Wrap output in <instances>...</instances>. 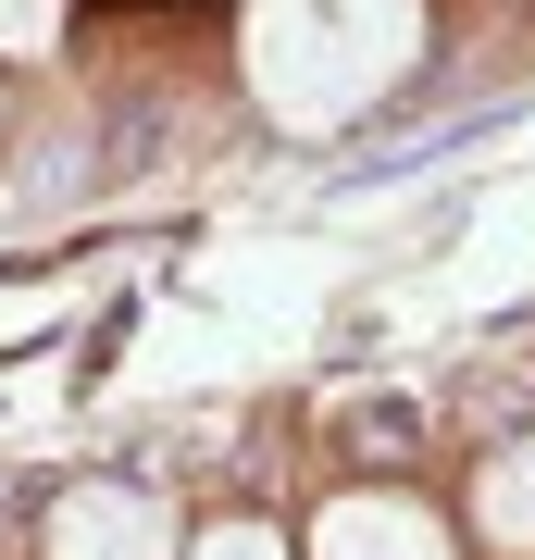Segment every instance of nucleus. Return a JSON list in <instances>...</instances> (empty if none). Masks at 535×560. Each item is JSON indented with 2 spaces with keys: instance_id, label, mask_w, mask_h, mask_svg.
<instances>
[{
  "instance_id": "obj_1",
  "label": "nucleus",
  "mask_w": 535,
  "mask_h": 560,
  "mask_svg": "<svg viewBox=\"0 0 535 560\" xmlns=\"http://www.w3.org/2000/svg\"><path fill=\"white\" fill-rule=\"evenodd\" d=\"M237 62H249V101L275 125L324 138V125L386 113L423 75V0H249Z\"/></svg>"
},
{
  "instance_id": "obj_2",
  "label": "nucleus",
  "mask_w": 535,
  "mask_h": 560,
  "mask_svg": "<svg viewBox=\"0 0 535 560\" xmlns=\"http://www.w3.org/2000/svg\"><path fill=\"white\" fill-rule=\"evenodd\" d=\"M299 560H461V536H449V511L411 499V486H349V499L312 511Z\"/></svg>"
},
{
  "instance_id": "obj_3",
  "label": "nucleus",
  "mask_w": 535,
  "mask_h": 560,
  "mask_svg": "<svg viewBox=\"0 0 535 560\" xmlns=\"http://www.w3.org/2000/svg\"><path fill=\"white\" fill-rule=\"evenodd\" d=\"M50 560H187V536L150 486H75L50 511Z\"/></svg>"
},
{
  "instance_id": "obj_4",
  "label": "nucleus",
  "mask_w": 535,
  "mask_h": 560,
  "mask_svg": "<svg viewBox=\"0 0 535 560\" xmlns=\"http://www.w3.org/2000/svg\"><path fill=\"white\" fill-rule=\"evenodd\" d=\"M461 511H474V548H486V560H535V436L486 448Z\"/></svg>"
},
{
  "instance_id": "obj_5",
  "label": "nucleus",
  "mask_w": 535,
  "mask_h": 560,
  "mask_svg": "<svg viewBox=\"0 0 535 560\" xmlns=\"http://www.w3.org/2000/svg\"><path fill=\"white\" fill-rule=\"evenodd\" d=\"M187 560H299V548H287L261 511H224V523H199V536H187Z\"/></svg>"
},
{
  "instance_id": "obj_6",
  "label": "nucleus",
  "mask_w": 535,
  "mask_h": 560,
  "mask_svg": "<svg viewBox=\"0 0 535 560\" xmlns=\"http://www.w3.org/2000/svg\"><path fill=\"white\" fill-rule=\"evenodd\" d=\"M62 50V0H0V62H50Z\"/></svg>"
}]
</instances>
